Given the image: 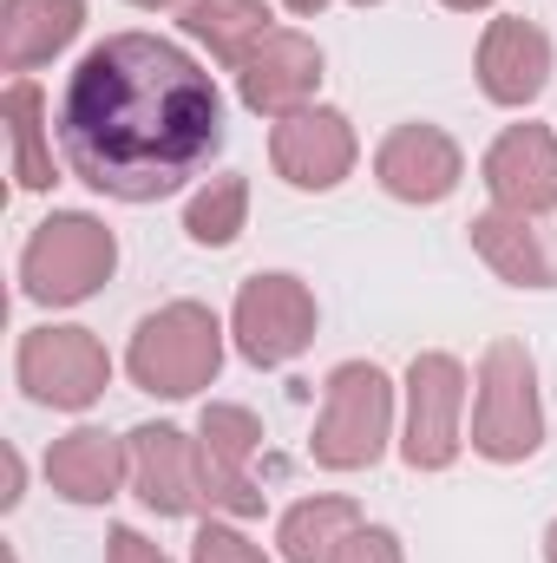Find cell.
Instances as JSON below:
<instances>
[{
	"label": "cell",
	"mask_w": 557,
	"mask_h": 563,
	"mask_svg": "<svg viewBox=\"0 0 557 563\" xmlns=\"http://www.w3.org/2000/svg\"><path fill=\"white\" fill-rule=\"evenodd\" d=\"M401 387H407L401 459L414 472H446L466 445V367H459V354H414Z\"/></svg>",
	"instance_id": "9c48e42d"
},
{
	"label": "cell",
	"mask_w": 557,
	"mask_h": 563,
	"mask_svg": "<svg viewBox=\"0 0 557 563\" xmlns=\"http://www.w3.org/2000/svg\"><path fill=\"white\" fill-rule=\"evenodd\" d=\"M479 92L505 112H525L545 86H551V40L545 26L518 20V13H499L485 33H479Z\"/></svg>",
	"instance_id": "9a60e30c"
},
{
	"label": "cell",
	"mask_w": 557,
	"mask_h": 563,
	"mask_svg": "<svg viewBox=\"0 0 557 563\" xmlns=\"http://www.w3.org/2000/svg\"><path fill=\"white\" fill-rule=\"evenodd\" d=\"M374 177H381V190L387 197H401V203H419V210H433V203H446L452 190H459V177H466V151L452 144V132H439V125H394L381 151H374Z\"/></svg>",
	"instance_id": "7c38bea8"
},
{
	"label": "cell",
	"mask_w": 557,
	"mask_h": 563,
	"mask_svg": "<svg viewBox=\"0 0 557 563\" xmlns=\"http://www.w3.org/2000/svg\"><path fill=\"white\" fill-rule=\"evenodd\" d=\"M485 190L499 210H518V217H551L557 210V132L551 125H505L485 164H479Z\"/></svg>",
	"instance_id": "5bb4252c"
},
{
	"label": "cell",
	"mask_w": 557,
	"mask_h": 563,
	"mask_svg": "<svg viewBox=\"0 0 557 563\" xmlns=\"http://www.w3.org/2000/svg\"><path fill=\"white\" fill-rule=\"evenodd\" d=\"M86 26V0H0V66L33 73Z\"/></svg>",
	"instance_id": "ac0fdd59"
},
{
	"label": "cell",
	"mask_w": 557,
	"mask_h": 563,
	"mask_svg": "<svg viewBox=\"0 0 557 563\" xmlns=\"http://www.w3.org/2000/svg\"><path fill=\"white\" fill-rule=\"evenodd\" d=\"M106 563H171L144 531H132V525H112V538H106Z\"/></svg>",
	"instance_id": "d4e9b609"
},
{
	"label": "cell",
	"mask_w": 557,
	"mask_h": 563,
	"mask_svg": "<svg viewBox=\"0 0 557 563\" xmlns=\"http://www.w3.org/2000/svg\"><path fill=\"white\" fill-rule=\"evenodd\" d=\"M545 445V400H538V361L525 341H492L479 354V394H472V452L492 465H525Z\"/></svg>",
	"instance_id": "277c9868"
},
{
	"label": "cell",
	"mask_w": 557,
	"mask_h": 563,
	"mask_svg": "<svg viewBox=\"0 0 557 563\" xmlns=\"http://www.w3.org/2000/svg\"><path fill=\"white\" fill-rule=\"evenodd\" d=\"M132 445V492L157 518H197L204 511V478H197V439L164 420H144L125 432Z\"/></svg>",
	"instance_id": "4fadbf2b"
},
{
	"label": "cell",
	"mask_w": 557,
	"mask_h": 563,
	"mask_svg": "<svg viewBox=\"0 0 557 563\" xmlns=\"http://www.w3.org/2000/svg\"><path fill=\"white\" fill-rule=\"evenodd\" d=\"M354 157H361V139H354L348 112H335V106H302V112L276 119V132H270V164L295 190H335L354 170Z\"/></svg>",
	"instance_id": "8fae6325"
},
{
	"label": "cell",
	"mask_w": 557,
	"mask_h": 563,
	"mask_svg": "<svg viewBox=\"0 0 557 563\" xmlns=\"http://www.w3.org/2000/svg\"><path fill=\"white\" fill-rule=\"evenodd\" d=\"M20 478H26V465H20V452H7V492H0V505H7V511L20 505Z\"/></svg>",
	"instance_id": "484cf974"
},
{
	"label": "cell",
	"mask_w": 557,
	"mask_h": 563,
	"mask_svg": "<svg viewBox=\"0 0 557 563\" xmlns=\"http://www.w3.org/2000/svg\"><path fill=\"white\" fill-rule=\"evenodd\" d=\"M439 7H452V13H479V7H492V0H439Z\"/></svg>",
	"instance_id": "83f0119b"
},
{
	"label": "cell",
	"mask_w": 557,
	"mask_h": 563,
	"mask_svg": "<svg viewBox=\"0 0 557 563\" xmlns=\"http://www.w3.org/2000/svg\"><path fill=\"white\" fill-rule=\"evenodd\" d=\"M13 380L33 407H53V413H86L106 400L112 387V354L92 328H26L20 347H13Z\"/></svg>",
	"instance_id": "8992f818"
},
{
	"label": "cell",
	"mask_w": 557,
	"mask_h": 563,
	"mask_svg": "<svg viewBox=\"0 0 557 563\" xmlns=\"http://www.w3.org/2000/svg\"><path fill=\"white\" fill-rule=\"evenodd\" d=\"M328 563H407V551H401V538L387 525H361V531L341 538V551Z\"/></svg>",
	"instance_id": "cb8c5ba5"
},
{
	"label": "cell",
	"mask_w": 557,
	"mask_h": 563,
	"mask_svg": "<svg viewBox=\"0 0 557 563\" xmlns=\"http://www.w3.org/2000/svg\"><path fill=\"white\" fill-rule=\"evenodd\" d=\"M472 250L479 263L512 288H557V256L538 236V217H518V210H479L472 217Z\"/></svg>",
	"instance_id": "e0dca14e"
},
{
	"label": "cell",
	"mask_w": 557,
	"mask_h": 563,
	"mask_svg": "<svg viewBox=\"0 0 557 563\" xmlns=\"http://www.w3.org/2000/svg\"><path fill=\"white\" fill-rule=\"evenodd\" d=\"M53 139L86 190L157 203L223 151V92L177 40L112 33L66 73Z\"/></svg>",
	"instance_id": "6da1fadb"
},
{
	"label": "cell",
	"mask_w": 557,
	"mask_h": 563,
	"mask_svg": "<svg viewBox=\"0 0 557 563\" xmlns=\"http://www.w3.org/2000/svg\"><path fill=\"white\" fill-rule=\"evenodd\" d=\"M288 13H321V7H335V0H282ZM348 7H374V0H348Z\"/></svg>",
	"instance_id": "4316f807"
},
{
	"label": "cell",
	"mask_w": 557,
	"mask_h": 563,
	"mask_svg": "<svg viewBox=\"0 0 557 563\" xmlns=\"http://www.w3.org/2000/svg\"><path fill=\"white\" fill-rule=\"evenodd\" d=\"M177 26H184L197 46H210V59H217L223 73H237V66L250 59V46L276 26V13H270L263 0H184Z\"/></svg>",
	"instance_id": "d6986e66"
},
{
	"label": "cell",
	"mask_w": 557,
	"mask_h": 563,
	"mask_svg": "<svg viewBox=\"0 0 557 563\" xmlns=\"http://www.w3.org/2000/svg\"><path fill=\"white\" fill-rule=\"evenodd\" d=\"M243 223H250V177H237V170L230 177H210L190 197V210H184V230L204 250H230L243 236Z\"/></svg>",
	"instance_id": "7402d4cb"
},
{
	"label": "cell",
	"mask_w": 557,
	"mask_h": 563,
	"mask_svg": "<svg viewBox=\"0 0 557 563\" xmlns=\"http://www.w3.org/2000/svg\"><path fill=\"white\" fill-rule=\"evenodd\" d=\"M368 518H361V505L354 498H335V492H321V498H302V505H288L276 525V551L282 563H328L341 551V538L348 531H361Z\"/></svg>",
	"instance_id": "ffe728a7"
},
{
	"label": "cell",
	"mask_w": 557,
	"mask_h": 563,
	"mask_svg": "<svg viewBox=\"0 0 557 563\" xmlns=\"http://www.w3.org/2000/svg\"><path fill=\"white\" fill-rule=\"evenodd\" d=\"M545 563H557V525L545 531Z\"/></svg>",
	"instance_id": "f1b7e54d"
},
{
	"label": "cell",
	"mask_w": 557,
	"mask_h": 563,
	"mask_svg": "<svg viewBox=\"0 0 557 563\" xmlns=\"http://www.w3.org/2000/svg\"><path fill=\"white\" fill-rule=\"evenodd\" d=\"M125 374H132L139 394H157V400H190V394L217 387V374H223V321L204 301L151 308L132 328Z\"/></svg>",
	"instance_id": "7a4b0ae2"
},
{
	"label": "cell",
	"mask_w": 557,
	"mask_h": 563,
	"mask_svg": "<svg viewBox=\"0 0 557 563\" xmlns=\"http://www.w3.org/2000/svg\"><path fill=\"white\" fill-rule=\"evenodd\" d=\"M321 66H328V59H321V46H315L308 33L270 26V33L250 46V59L237 66V99H243L256 119H288V112L315 106Z\"/></svg>",
	"instance_id": "30bf717a"
},
{
	"label": "cell",
	"mask_w": 557,
	"mask_h": 563,
	"mask_svg": "<svg viewBox=\"0 0 557 563\" xmlns=\"http://www.w3.org/2000/svg\"><path fill=\"white\" fill-rule=\"evenodd\" d=\"M394 439V380L374 361H341L321 387V420H315V465L321 472H368L387 459Z\"/></svg>",
	"instance_id": "5b68a950"
},
{
	"label": "cell",
	"mask_w": 557,
	"mask_h": 563,
	"mask_svg": "<svg viewBox=\"0 0 557 563\" xmlns=\"http://www.w3.org/2000/svg\"><path fill=\"white\" fill-rule=\"evenodd\" d=\"M132 7H151L157 13V7H184V0H132Z\"/></svg>",
	"instance_id": "f546056e"
},
{
	"label": "cell",
	"mask_w": 557,
	"mask_h": 563,
	"mask_svg": "<svg viewBox=\"0 0 557 563\" xmlns=\"http://www.w3.org/2000/svg\"><path fill=\"white\" fill-rule=\"evenodd\" d=\"M46 485L66 505H112L119 485H132V445L112 439L106 426H73L66 439L46 445Z\"/></svg>",
	"instance_id": "2e32d148"
},
{
	"label": "cell",
	"mask_w": 557,
	"mask_h": 563,
	"mask_svg": "<svg viewBox=\"0 0 557 563\" xmlns=\"http://www.w3.org/2000/svg\"><path fill=\"white\" fill-rule=\"evenodd\" d=\"M119 269V236L86 210H53L20 250V295L40 308H79Z\"/></svg>",
	"instance_id": "3957f363"
},
{
	"label": "cell",
	"mask_w": 557,
	"mask_h": 563,
	"mask_svg": "<svg viewBox=\"0 0 557 563\" xmlns=\"http://www.w3.org/2000/svg\"><path fill=\"white\" fill-rule=\"evenodd\" d=\"M190 563H270V558H263V544H250L237 525L210 518V525H197V538H190Z\"/></svg>",
	"instance_id": "603a6c76"
},
{
	"label": "cell",
	"mask_w": 557,
	"mask_h": 563,
	"mask_svg": "<svg viewBox=\"0 0 557 563\" xmlns=\"http://www.w3.org/2000/svg\"><path fill=\"white\" fill-rule=\"evenodd\" d=\"M263 452V420L237 400H210L197 420V478H204V505L223 518H263L270 492L256 485L250 459Z\"/></svg>",
	"instance_id": "ba28073f"
},
{
	"label": "cell",
	"mask_w": 557,
	"mask_h": 563,
	"mask_svg": "<svg viewBox=\"0 0 557 563\" xmlns=\"http://www.w3.org/2000/svg\"><path fill=\"white\" fill-rule=\"evenodd\" d=\"M315 288L288 269H263L237 288V308H230V341L250 367H288L308 341H315Z\"/></svg>",
	"instance_id": "52a82bcc"
},
{
	"label": "cell",
	"mask_w": 557,
	"mask_h": 563,
	"mask_svg": "<svg viewBox=\"0 0 557 563\" xmlns=\"http://www.w3.org/2000/svg\"><path fill=\"white\" fill-rule=\"evenodd\" d=\"M7 119V144H13V184L20 190H53V132H46V92L33 79H13L0 99Z\"/></svg>",
	"instance_id": "44dd1931"
}]
</instances>
